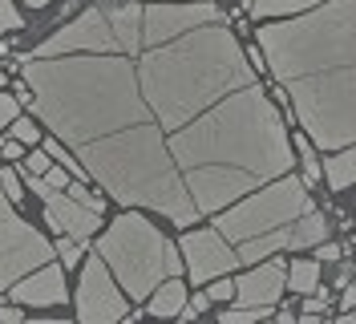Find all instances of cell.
<instances>
[{
    "mask_svg": "<svg viewBox=\"0 0 356 324\" xmlns=\"http://www.w3.org/2000/svg\"><path fill=\"white\" fill-rule=\"evenodd\" d=\"M21 82L102 191L175 227L296 167L231 13L211 0H93L21 57Z\"/></svg>",
    "mask_w": 356,
    "mask_h": 324,
    "instance_id": "cell-1",
    "label": "cell"
},
{
    "mask_svg": "<svg viewBox=\"0 0 356 324\" xmlns=\"http://www.w3.org/2000/svg\"><path fill=\"white\" fill-rule=\"evenodd\" d=\"M267 73L284 86L312 146L340 151L356 138V0H320L308 13L255 29Z\"/></svg>",
    "mask_w": 356,
    "mask_h": 324,
    "instance_id": "cell-2",
    "label": "cell"
},
{
    "mask_svg": "<svg viewBox=\"0 0 356 324\" xmlns=\"http://www.w3.org/2000/svg\"><path fill=\"white\" fill-rule=\"evenodd\" d=\"M97 256L106 259L110 276L122 284V292L130 300H146L166 276L182 272L178 247L138 207H130L126 215H118L97 236Z\"/></svg>",
    "mask_w": 356,
    "mask_h": 324,
    "instance_id": "cell-3",
    "label": "cell"
},
{
    "mask_svg": "<svg viewBox=\"0 0 356 324\" xmlns=\"http://www.w3.org/2000/svg\"><path fill=\"white\" fill-rule=\"evenodd\" d=\"M316 203H312L308 187L300 183V174L288 171L280 178H271V183H264V187H255V191H247L243 199L227 203L222 211H215V231L235 247V243L264 236L271 227H284V223H291L296 215H304Z\"/></svg>",
    "mask_w": 356,
    "mask_h": 324,
    "instance_id": "cell-4",
    "label": "cell"
},
{
    "mask_svg": "<svg viewBox=\"0 0 356 324\" xmlns=\"http://www.w3.org/2000/svg\"><path fill=\"white\" fill-rule=\"evenodd\" d=\"M53 256H57L53 243L17 215L13 199L0 187V288H8L13 280H21L24 272L49 263Z\"/></svg>",
    "mask_w": 356,
    "mask_h": 324,
    "instance_id": "cell-5",
    "label": "cell"
},
{
    "mask_svg": "<svg viewBox=\"0 0 356 324\" xmlns=\"http://www.w3.org/2000/svg\"><path fill=\"white\" fill-rule=\"evenodd\" d=\"M126 312H130L126 292L110 276L106 259L93 252L81 268V284H77V316H81V324H113L126 321Z\"/></svg>",
    "mask_w": 356,
    "mask_h": 324,
    "instance_id": "cell-6",
    "label": "cell"
},
{
    "mask_svg": "<svg viewBox=\"0 0 356 324\" xmlns=\"http://www.w3.org/2000/svg\"><path fill=\"white\" fill-rule=\"evenodd\" d=\"M178 247H182V256H186V276L195 284H207V280H215V276H227V272L239 268L235 247H231L215 227H207V231H186V236L178 239Z\"/></svg>",
    "mask_w": 356,
    "mask_h": 324,
    "instance_id": "cell-7",
    "label": "cell"
},
{
    "mask_svg": "<svg viewBox=\"0 0 356 324\" xmlns=\"http://www.w3.org/2000/svg\"><path fill=\"white\" fill-rule=\"evenodd\" d=\"M13 304H29V308H49V304H65V272L57 263H41L33 272H24L21 280H13L8 288Z\"/></svg>",
    "mask_w": 356,
    "mask_h": 324,
    "instance_id": "cell-8",
    "label": "cell"
},
{
    "mask_svg": "<svg viewBox=\"0 0 356 324\" xmlns=\"http://www.w3.org/2000/svg\"><path fill=\"white\" fill-rule=\"evenodd\" d=\"M44 219H49V227H57L61 236L77 239V243L97 236V227H102V211H89V207H81L77 199H69L61 191L44 194Z\"/></svg>",
    "mask_w": 356,
    "mask_h": 324,
    "instance_id": "cell-9",
    "label": "cell"
},
{
    "mask_svg": "<svg viewBox=\"0 0 356 324\" xmlns=\"http://www.w3.org/2000/svg\"><path fill=\"white\" fill-rule=\"evenodd\" d=\"M284 276H288V263L284 259H267L259 268L243 272L235 280V300L239 304H275L284 296Z\"/></svg>",
    "mask_w": 356,
    "mask_h": 324,
    "instance_id": "cell-10",
    "label": "cell"
},
{
    "mask_svg": "<svg viewBox=\"0 0 356 324\" xmlns=\"http://www.w3.org/2000/svg\"><path fill=\"white\" fill-rule=\"evenodd\" d=\"M142 304H146L150 316H178V308L186 304V284H182V276H166Z\"/></svg>",
    "mask_w": 356,
    "mask_h": 324,
    "instance_id": "cell-11",
    "label": "cell"
},
{
    "mask_svg": "<svg viewBox=\"0 0 356 324\" xmlns=\"http://www.w3.org/2000/svg\"><path fill=\"white\" fill-rule=\"evenodd\" d=\"M324 178H328V187H332L336 194L340 191H348L353 187V178H356V154L353 146H340V151H328V162H324Z\"/></svg>",
    "mask_w": 356,
    "mask_h": 324,
    "instance_id": "cell-12",
    "label": "cell"
},
{
    "mask_svg": "<svg viewBox=\"0 0 356 324\" xmlns=\"http://www.w3.org/2000/svg\"><path fill=\"white\" fill-rule=\"evenodd\" d=\"M320 288V259H291L288 276H284V292L291 296H308Z\"/></svg>",
    "mask_w": 356,
    "mask_h": 324,
    "instance_id": "cell-13",
    "label": "cell"
},
{
    "mask_svg": "<svg viewBox=\"0 0 356 324\" xmlns=\"http://www.w3.org/2000/svg\"><path fill=\"white\" fill-rule=\"evenodd\" d=\"M320 0H251V13L259 21H275V17H296V13H308Z\"/></svg>",
    "mask_w": 356,
    "mask_h": 324,
    "instance_id": "cell-14",
    "label": "cell"
},
{
    "mask_svg": "<svg viewBox=\"0 0 356 324\" xmlns=\"http://www.w3.org/2000/svg\"><path fill=\"white\" fill-rule=\"evenodd\" d=\"M275 312V304H239V308H222L219 321L222 324H255V321H267Z\"/></svg>",
    "mask_w": 356,
    "mask_h": 324,
    "instance_id": "cell-15",
    "label": "cell"
},
{
    "mask_svg": "<svg viewBox=\"0 0 356 324\" xmlns=\"http://www.w3.org/2000/svg\"><path fill=\"white\" fill-rule=\"evenodd\" d=\"M41 151L49 154L53 162H61V167H65V171H69V178H81V183H86V178H89V174H86V167H81V162H77V158H73V154H69L65 146L57 142V138H53V134L44 138V146H41Z\"/></svg>",
    "mask_w": 356,
    "mask_h": 324,
    "instance_id": "cell-16",
    "label": "cell"
},
{
    "mask_svg": "<svg viewBox=\"0 0 356 324\" xmlns=\"http://www.w3.org/2000/svg\"><path fill=\"white\" fill-rule=\"evenodd\" d=\"M69 199H77V203L89 207V211H106V199H102V194H93V191H86V183H81V178H69Z\"/></svg>",
    "mask_w": 356,
    "mask_h": 324,
    "instance_id": "cell-17",
    "label": "cell"
},
{
    "mask_svg": "<svg viewBox=\"0 0 356 324\" xmlns=\"http://www.w3.org/2000/svg\"><path fill=\"white\" fill-rule=\"evenodd\" d=\"M13 122H17L13 134H17V142H21V146H37V142H41V126H37L33 118H13Z\"/></svg>",
    "mask_w": 356,
    "mask_h": 324,
    "instance_id": "cell-18",
    "label": "cell"
},
{
    "mask_svg": "<svg viewBox=\"0 0 356 324\" xmlns=\"http://www.w3.org/2000/svg\"><path fill=\"white\" fill-rule=\"evenodd\" d=\"M81 247H86V243H77V239L61 236V243H57L53 252L61 256V263H65V268H81Z\"/></svg>",
    "mask_w": 356,
    "mask_h": 324,
    "instance_id": "cell-19",
    "label": "cell"
},
{
    "mask_svg": "<svg viewBox=\"0 0 356 324\" xmlns=\"http://www.w3.org/2000/svg\"><path fill=\"white\" fill-rule=\"evenodd\" d=\"M24 29V17L17 13L13 0H0V33H21Z\"/></svg>",
    "mask_w": 356,
    "mask_h": 324,
    "instance_id": "cell-20",
    "label": "cell"
},
{
    "mask_svg": "<svg viewBox=\"0 0 356 324\" xmlns=\"http://www.w3.org/2000/svg\"><path fill=\"white\" fill-rule=\"evenodd\" d=\"M207 308H211V296H207V292H195L191 304H182V308H178V321H195V316H202Z\"/></svg>",
    "mask_w": 356,
    "mask_h": 324,
    "instance_id": "cell-21",
    "label": "cell"
},
{
    "mask_svg": "<svg viewBox=\"0 0 356 324\" xmlns=\"http://www.w3.org/2000/svg\"><path fill=\"white\" fill-rule=\"evenodd\" d=\"M21 162H24V171H29V174H44L49 167H53V158H49L44 151H33V154H24Z\"/></svg>",
    "mask_w": 356,
    "mask_h": 324,
    "instance_id": "cell-22",
    "label": "cell"
},
{
    "mask_svg": "<svg viewBox=\"0 0 356 324\" xmlns=\"http://www.w3.org/2000/svg\"><path fill=\"white\" fill-rule=\"evenodd\" d=\"M41 178L49 183V191H65V187H69V171H65V167H49Z\"/></svg>",
    "mask_w": 356,
    "mask_h": 324,
    "instance_id": "cell-23",
    "label": "cell"
},
{
    "mask_svg": "<svg viewBox=\"0 0 356 324\" xmlns=\"http://www.w3.org/2000/svg\"><path fill=\"white\" fill-rule=\"evenodd\" d=\"M207 284H211V280H207ZM207 296H211V300H219V304H227L231 296H235V284H227L222 276H215V284H211V292H207Z\"/></svg>",
    "mask_w": 356,
    "mask_h": 324,
    "instance_id": "cell-24",
    "label": "cell"
},
{
    "mask_svg": "<svg viewBox=\"0 0 356 324\" xmlns=\"http://www.w3.org/2000/svg\"><path fill=\"white\" fill-rule=\"evenodd\" d=\"M13 118H17V98H8V93L0 89V130L8 126Z\"/></svg>",
    "mask_w": 356,
    "mask_h": 324,
    "instance_id": "cell-25",
    "label": "cell"
},
{
    "mask_svg": "<svg viewBox=\"0 0 356 324\" xmlns=\"http://www.w3.org/2000/svg\"><path fill=\"white\" fill-rule=\"evenodd\" d=\"M0 187H4L8 199H17V203H21V183H17V171H0Z\"/></svg>",
    "mask_w": 356,
    "mask_h": 324,
    "instance_id": "cell-26",
    "label": "cell"
},
{
    "mask_svg": "<svg viewBox=\"0 0 356 324\" xmlns=\"http://www.w3.org/2000/svg\"><path fill=\"white\" fill-rule=\"evenodd\" d=\"M316 259H320V263H328V259H344V256H340V247H336V243L320 239V243H316Z\"/></svg>",
    "mask_w": 356,
    "mask_h": 324,
    "instance_id": "cell-27",
    "label": "cell"
},
{
    "mask_svg": "<svg viewBox=\"0 0 356 324\" xmlns=\"http://www.w3.org/2000/svg\"><path fill=\"white\" fill-rule=\"evenodd\" d=\"M0 324H24L21 304H4V308H0Z\"/></svg>",
    "mask_w": 356,
    "mask_h": 324,
    "instance_id": "cell-28",
    "label": "cell"
},
{
    "mask_svg": "<svg viewBox=\"0 0 356 324\" xmlns=\"http://www.w3.org/2000/svg\"><path fill=\"white\" fill-rule=\"evenodd\" d=\"M0 151H4V158H17V162H21V158H24V146H21V142H17V138H13V142H4Z\"/></svg>",
    "mask_w": 356,
    "mask_h": 324,
    "instance_id": "cell-29",
    "label": "cell"
},
{
    "mask_svg": "<svg viewBox=\"0 0 356 324\" xmlns=\"http://www.w3.org/2000/svg\"><path fill=\"white\" fill-rule=\"evenodd\" d=\"M271 316H275L280 324H296V312H291V308H284V312H271Z\"/></svg>",
    "mask_w": 356,
    "mask_h": 324,
    "instance_id": "cell-30",
    "label": "cell"
},
{
    "mask_svg": "<svg viewBox=\"0 0 356 324\" xmlns=\"http://www.w3.org/2000/svg\"><path fill=\"white\" fill-rule=\"evenodd\" d=\"M24 4H33V8H44V4H49V0H24Z\"/></svg>",
    "mask_w": 356,
    "mask_h": 324,
    "instance_id": "cell-31",
    "label": "cell"
},
{
    "mask_svg": "<svg viewBox=\"0 0 356 324\" xmlns=\"http://www.w3.org/2000/svg\"><path fill=\"white\" fill-rule=\"evenodd\" d=\"M239 4H243V8H251V0H239Z\"/></svg>",
    "mask_w": 356,
    "mask_h": 324,
    "instance_id": "cell-32",
    "label": "cell"
},
{
    "mask_svg": "<svg viewBox=\"0 0 356 324\" xmlns=\"http://www.w3.org/2000/svg\"><path fill=\"white\" fill-rule=\"evenodd\" d=\"M0 86H4V69H0Z\"/></svg>",
    "mask_w": 356,
    "mask_h": 324,
    "instance_id": "cell-33",
    "label": "cell"
}]
</instances>
